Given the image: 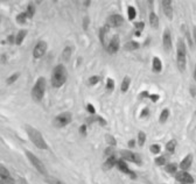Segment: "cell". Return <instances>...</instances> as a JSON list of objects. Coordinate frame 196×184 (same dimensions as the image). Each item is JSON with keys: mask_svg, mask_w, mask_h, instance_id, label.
<instances>
[{"mask_svg": "<svg viewBox=\"0 0 196 184\" xmlns=\"http://www.w3.org/2000/svg\"><path fill=\"white\" fill-rule=\"evenodd\" d=\"M68 79V70L66 65L63 64H57L54 66L51 71V77H50V83L54 89L62 88L64 84L67 83Z\"/></svg>", "mask_w": 196, "mask_h": 184, "instance_id": "1", "label": "cell"}, {"mask_svg": "<svg viewBox=\"0 0 196 184\" xmlns=\"http://www.w3.org/2000/svg\"><path fill=\"white\" fill-rule=\"evenodd\" d=\"M25 129H26V133L29 138V140L32 141V143L35 146L36 148L42 149V150L48 149V143L46 142L45 138L40 131H37L35 127H33L31 125H26Z\"/></svg>", "mask_w": 196, "mask_h": 184, "instance_id": "2", "label": "cell"}, {"mask_svg": "<svg viewBox=\"0 0 196 184\" xmlns=\"http://www.w3.org/2000/svg\"><path fill=\"white\" fill-rule=\"evenodd\" d=\"M176 65L181 72L186 70L187 65V46L183 39H179L176 46Z\"/></svg>", "mask_w": 196, "mask_h": 184, "instance_id": "3", "label": "cell"}, {"mask_svg": "<svg viewBox=\"0 0 196 184\" xmlns=\"http://www.w3.org/2000/svg\"><path fill=\"white\" fill-rule=\"evenodd\" d=\"M46 88H47V79L45 77H39L32 89V99L35 103H40L45 97Z\"/></svg>", "mask_w": 196, "mask_h": 184, "instance_id": "4", "label": "cell"}, {"mask_svg": "<svg viewBox=\"0 0 196 184\" xmlns=\"http://www.w3.org/2000/svg\"><path fill=\"white\" fill-rule=\"evenodd\" d=\"M26 156H27V158L29 160V162L32 163V166L35 168L36 171H37L39 174L43 175L45 177L46 176H48V172H47L45 163L42 162L40 158L36 156L35 154H33L32 152H29V150H26Z\"/></svg>", "mask_w": 196, "mask_h": 184, "instance_id": "5", "label": "cell"}, {"mask_svg": "<svg viewBox=\"0 0 196 184\" xmlns=\"http://www.w3.org/2000/svg\"><path fill=\"white\" fill-rule=\"evenodd\" d=\"M72 121V114L70 112H63L55 117L54 119V126L57 128H63L68 126Z\"/></svg>", "mask_w": 196, "mask_h": 184, "instance_id": "6", "label": "cell"}, {"mask_svg": "<svg viewBox=\"0 0 196 184\" xmlns=\"http://www.w3.org/2000/svg\"><path fill=\"white\" fill-rule=\"evenodd\" d=\"M120 155H121V158L125 160L126 162H132V163H135V164H141V163H143L141 156H140L139 154L130 150V149H123V150H120Z\"/></svg>", "mask_w": 196, "mask_h": 184, "instance_id": "7", "label": "cell"}, {"mask_svg": "<svg viewBox=\"0 0 196 184\" xmlns=\"http://www.w3.org/2000/svg\"><path fill=\"white\" fill-rule=\"evenodd\" d=\"M47 49H48V43L46 41H43V40L39 41L35 44L34 49H33V57H34V60H39V58L45 56Z\"/></svg>", "mask_w": 196, "mask_h": 184, "instance_id": "8", "label": "cell"}, {"mask_svg": "<svg viewBox=\"0 0 196 184\" xmlns=\"http://www.w3.org/2000/svg\"><path fill=\"white\" fill-rule=\"evenodd\" d=\"M119 49H120V37L118 34H115L109 41V43L106 44V50L109 54L113 55V54L118 53Z\"/></svg>", "mask_w": 196, "mask_h": 184, "instance_id": "9", "label": "cell"}, {"mask_svg": "<svg viewBox=\"0 0 196 184\" xmlns=\"http://www.w3.org/2000/svg\"><path fill=\"white\" fill-rule=\"evenodd\" d=\"M117 168H118V170L121 171L123 174L129 175L131 178H135V177H137V176H135V172L130 169V167L127 166V162H126L125 160H123V158H119V160H118V162H117Z\"/></svg>", "mask_w": 196, "mask_h": 184, "instance_id": "10", "label": "cell"}, {"mask_svg": "<svg viewBox=\"0 0 196 184\" xmlns=\"http://www.w3.org/2000/svg\"><path fill=\"white\" fill-rule=\"evenodd\" d=\"M161 8L166 15V18L172 20L173 19L174 9H173V1L172 0H162L161 1Z\"/></svg>", "mask_w": 196, "mask_h": 184, "instance_id": "11", "label": "cell"}, {"mask_svg": "<svg viewBox=\"0 0 196 184\" xmlns=\"http://www.w3.org/2000/svg\"><path fill=\"white\" fill-rule=\"evenodd\" d=\"M175 178L176 181H179L180 183L182 184H193L194 183V178H193V176L188 172V171H178L176 172V175H175Z\"/></svg>", "mask_w": 196, "mask_h": 184, "instance_id": "12", "label": "cell"}, {"mask_svg": "<svg viewBox=\"0 0 196 184\" xmlns=\"http://www.w3.org/2000/svg\"><path fill=\"white\" fill-rule=\"evenodd\" d=\"M0 176H1V182L2 184H17L15 180L11 176V172L5 166L0 167Z\"/></svg>", "mask_w": 196, "mask_h": 184, "instance_id": "13", "label": "cell"}, {"mask_svg": "<svg viewBox=\"0 0 196 184\" xmlns=\"http://www.w3.org/2000/svg\"><path fill=\"white\" fill-rule=\"evenodd\" d=\"M162 44H164V48L165 50L169 51L172 47H173V40H172V33L168 28H166L164 33H162Z\"/></svg>", "mask_w": 196, "mask_h": 184, "instance_id": "14", "label": "cell"}, {"mask_svg": "<svg viewBox=\"0 0 196 184\" xmlns=\"http://www.w3.org/2000/svg\"><path fill=\"white\" fill-rule=\"evenodd\" d=\"M107 25L110 27H116V28L123 26L124 25L123 15H120V14H112V15H110L109 19H107Z\"/></svg>", "mask_w": 196, "mask_h": 184, "instance_id": "15", "label": "cell"}, {"mask_svg": "<svg viewBox=\"0 0 196 184\" xmlns=\"http://www.w3.org/2000/svg\"><path fill=\"white\" fill-rule=\"evenodd\" d=\"M110 29H111V27L109 26L107 23H105V25L100 27L99 31H98V37H99V41H100V43H102L103 46L106 43V37H107V34H109Z\"/></svg>", "mask_w": 196, "mask_h": 184, "instance_id": "16", "label": "cell"}, {"mask_svg": "<svg viewBox=\"0 0 196 184\" xmlns=\"http://www.w3.org/2000/svg\"><path fill=\"white\" fill-rule=\"evenodd\" d=\"M193 164V155L192 154H188L186 157L183 158L182 161L180 162L179 167H180V169L183 171H188V169L192 167Z\"/></svg>", "mask_w": 196, "mask_h": 184, "instance_id": "17", "label": "cell"}, {"mask_svg": "<svg viewBox=\"0 0 196 184\" xmlns=\"http://www.w3.org/2000/svg\"><path fill=\"white\" fill-rule=\"evenodd\" d=\"M117 162H118V158L116 157V155H112L110 157H106L105 162L103 164V170H110L113 167H117Z\"/></svg>", "mask_w": 196, "mask_h": 184, "instance_id": "18", "label": "cell"}, {"mask_svg": "<svg viewBox=\"0 0 196 184\" xmlns=\"http://www.w3.org/2000/svg\"><path fill=\"white\" fill-rule=\"evenodd\" d=\"M152 70L155 74H159L162 71V61L158 56L153 57V61H152Z\"/></svg>", "mask_w": 196, "mask_h": 184, "instance_id": "19", "label": "cell"}, {"mask_svg": "<svg viewBox=\"0 0 196 184\" xmlns=\"http://www.w3.org/2000/svg\"><path fill=\"white\" fill-rule=\"evenodd\" d=\"M148 21H149V25H151L154 29H156L159 27V23H160V20H159V17L155 12H151L149 15H148Z\"/></svg>", "mask_w": 196, "mask_h": 184, "instance_id": "20", "label": "cell"}, {"mask_svg": "<svg viewBox=\"0 0 196 184\" xmlns=\"http://www.w3.org/2000/svg\"><path fill=\"white\" fill-rule=\"evenodd\" d=\"M140 48V43L137 41H129L124 44V50L126 51H134V50H138Z\"/></svg>", "mask_w": 196, "mask_h": 184, "instance_id": "21", "label": "cell"}, {"mask_svg": "<svg viewBox=\"0 0 196 184\" xmlns=\"http://www.w3.org/2000/svg\"><path fill=\"white\" fill-rule=\"evenodd\" d=\"M27 34H28V31L27 29H20V31L17 33V39H15V44L17 46H21L23 42V40L26 39Z\"/></svg>", "mask_w": 196, "mask_h": 184, "instance_id": "22", "label": "cell"}, {"mask_svg": "<svg viewBox=\"0 0 196 184\" xmlns=\"http://www.w3.org/2000/svg\"><path fill=\"white\" fill-rule=\"evenodd\" d=\"M71 55H72V48L70 46H67V47H64L62 51V60L64 62H69L70 61V58H71Z\"/></svg>", "mask_w": 196, "mask_h": 184, "instance_id": "23", "label": "cell"}, {"mask_svg": "<svg viewBox=\"0 0 196 184\" xmlns=\"http://www.w3.org/2000/svg\"><path fill=\"white\" fill-rule=\"evenodd\" d=\"M26 14L27 17H28V19H32L33 17H34V14H35L36 12V6L34 2H29V4L27 5V8H26Z\"/></svg>", "mask_w": 196, "mask_h": 184, "instance_id": "24", "label": "cell"}, {"mask_svg": "<svg viewBox=\"0 0 196 184\" xmlns=\"http://www.w3.org/2000/svg\"><path fill=\"white\" fill-rule=\"evenodd\" d=\"M176 146H178V141L175 140V139H172V140H169L166 143V150L170 154L174 153L175 149H176Z\"/></svg>", "mask_w": 196, "mask_h": 184, "instance_id": "25", "label": "cell"}, {"mask_svg": "<svg viewBox=\"0 0 196 184\" xmlns=\"http://www.w3.org/2000/svg\"><path fill=\"white\" fill-rule=\"evenodd\" d=\"M130 85H131V78H130L129 76H126V77L123 78V82H121V84H120V91L124 92V93L125 92H127Z\"/></svg>", "mask_w": 196, "mask_h": 184, "instance_id": "26", "label": "cell"}, {"mask_svg": "<svg viewBox=\"0 0 196 184\" xmlns=\"http://www.w3.org/2000/svg\"><path fill=\"white\" fill-rule=\"evenodd\" d=\"M169 110L168 109H164V110L161 111L160 115H159V123H165L167 121V119L169 118Z\"/></svg>", "mask_w": 196, "mask_h": 184, "instance_id": "27", "label": "cell"}, {"mask_svg": "<svg viewBox=\"0 0 196 184\" xmlns=\"http://www.w3.org/2000/svg\"><path fill=\"white\" fill-rule=\"evenodd\" d=\"M165 169L168 174L176 175V172H178V164H176V163H168V164H166Z\"/></svg>", "mask_w": 196, "mask_h": 184, "instance_id": "28", "label": "cell"}, {"mask_svg": "<svg viewBox=\"0 0 196 184\" xmlns=\"http://www.w3.org/2000/svg\"><path fill=\"white\" fill-rule=\"evenodd\" d=\"M45 181H46V183H48V184H66L63 181L58 180L56 177H53V176H49V175L46 176Z\"/></svg>", "mask_w": 196, "mask_h": 184, "instance_id": "29", "label": "cell"}, {"mask_svg": "<svg viewBox=\"0 0 196 184\" xmlns=\"http://www.w3.org/2000/svg\"><path fill=\"white\" fill-rule=\"evenodd\" d=\"M15 20H17V22H18V23H20V25L26 23L27 20H28V17H27L26 12H21V13H19L18 15L15 17Z\"/></svg>", "mask_w": 196, "mask_h": 184, "instance_id": "30", "label": "cell"}, {"mask_svg": "<svg viewBox=\"0 0 196 184\" xmlns=\"http://www.w3.org/2000/svg\"><path fill=\"white\" fill-rule=\"evenodd\" d=\"M105 141H106L107 146H111V147H116L117 146L116 138L111 135V134H105Z\"/></svg>", "mask_w": 196, "mask_h": 184, "instance_id": "31", "label": "cell"}, {"mask_svg": "<svg viewBox=\"0 0 196 184\" xmlns=\"http://www.w3.org/2000/svg\"><path fill=\"white\" fill-rule=\"evenodd\" d=\"M127 17H129L130 21L134 20L137 17V9L134 8L133 6H127Z\"/></svg>", "mask_w": 196, "mask_h": 184, "instance_id": "32", "label": "cell"}, {"mask_svg": "<svg viewBox=\"0 0 196 184\" xmlns=\"http://www.w3.org/2000/svg\"><path fill=\"white\" fill-rule=\"evenodd\" d=\"M19 77H20V72H14V74H12L8 78L6 79V84H7V85H11V84L15 83V82L18 80Z\"/></svg>", "mask_w": 196, "mask_h": 184, "instance_id": "33", "label": "cell"}, {"mask_svg": "<svg viewBox=\"0 0 196 184\" xmlns=\"http://www.w3.org/2000/svg\"><path fill=\"white\" fill-rule=\"evenodd\" d=\"M145 142H146V133L143 131H140L138 133V145L140 147H143L145 145Z\"/></svg>", "mask_w": 196, "mask_h": 184, "instance_id": "34", "label": "cell"}, {"mask_svg": "<svg viewBox=\"0 0 196 184\" xmlns=\"http://www.w3.org/2000/svg\"><path fill=\"white\" fill-rule=\"evenodd\" d=\"M166 162H167V157H166L165 155H160V156H156L155 160H154V163H155L156 166H165Z\"/></svg>", "mask_w": 196, "mask_h": 184, "instance_id": "35", "label": "cell"}, {"mask_svg": "<svg viewBox=\"0 0 196 184\" xmlns=\"http://www.w3.org/2000/svg\"><path fill=\"white\" fill-rule=\"evenodd\" d=\"M99 80H100V77L97 76V75H94V76L89 77V79H88V84H89L90 86H94V85L99 83Z\"/></svg>", "mask_w": 196, "mask_h": 184, "instance_id": "36", "label": "cell"}, {"mask_svg": "<svg viewBox=\"0 0 196 184\" xmlns=\"http://www.w3.org/2000/svg\"><path fill=\"white\" fill-rule=\"evenodd\" d=\"M149 150H151L152 154L158 155V154H160L161 152V146L158 145V143H153V145H151V147H149Z\"/></svg>", "mask_w": 196, "mask_h": 184, "instance_id": "37", "label": "cell"}, {"mask_svg": "<svg viewBox=\"0 0 196 184\" xmlns=\"http://www.w3.org/2000/svg\"><path fill=\"white\" fill-rule=\"evenodd\" d=\"M105 88H106L107 91H113V89H115V80H113L112 78H107L106 84H105Z\"/></svg>", "mask_w": 196, "mask_h": 184, "instance_id": "38", "label": "cell"}, {"mask_svg": "<svg viewBox=\"0 0 196 184\" xmlns=\"http://www.w3.org/2000/svg\"><path fill=\"white\" fill-rule=\"evenodd\" d=\"M104 155H105L106 157H110L112 155H115V147H111V146L106 147V149L104 150Z\"/></svg>", "mask_w": 196, "mask_h": 184, "instance_id": "39", "label": "cell"}, {"mask_svg": "<svg viewBox=\"0 0 196 184\" xmlns=\"http://www.w3.org/2000/svg\"><path fill=\"white\" fill-rule=\"evenodd\" d=\"M134 29L138 31H143L145 29V22L144 21H138L134 23Z\"/></svg>", "mask_w": 196, "mask_h": 184, "instance_id": "40", "label": "cell"}, {"mask_svg": "<svg viewBox=\"0 0 196 184\" xmlns=\"http://www.w3.org/2000/svg\"><path fill=\"white\" fill-rule=\"evenodd\" d=\"M89 25H90V18L86 15V17H84V19H83V31H88L89 29Z\"/></svg>", "mask_w": 196, "mask_h": 184, "instance_id": "41", "label": "cell"}, {"mask_svg": "<svg viewBox=\"0 0 196 184\" xmlns=\"http://www.w3.org/2000/svg\"><path fill=\"white\" fill-rule=\"evenodd\" d=\"M15 39H17V34H11V35L7 36L6 42L8 44H15Z\"/></svg>", "mask_w": 196, "mask_h": 184, "instance_id": "42", "label": "cell"}, {"mask_svg": "<svg viewBox=\"0 0 196 184\" xmlns=\"http://www.w3.org/2000/svg\"><path fill=\"white\" fill-rule=\"evenodd\" d=\"M80 134L83 136H85L86 134H88V126H86L85 123H83V125H81L80 126Z\"/></svg>", "mask_w": 196, "mask_h": 184, "instance_id": "43", "label": "cell"}, {"mask_svg": "<svg viewBox=\"0 0 196 184\" xmlns=\"http://www.w3.org/2000/svg\"><path fill=\"white\" fill-rule=\"evenodd\" d=\"M86 111L89 112L91 115H95L96 114V109H95V106L92 105V104H86Z\"/></svg>", "mask_w": 196, "mask_h": 184, "instance_id": "44", "label": "cell"}, {"mask_svg": "<svg viewBox=\"0 0 196 184\" xmlns=\"http://www.w3.org/2000/svg\"><path fill=\"white\" fill-rule=\"evenodd\" d=\"M148 99H151L153 103H156V101L160 99V96H159V94H156V93H149Z\"/></svg>", "mask_w": 196, "mask_h": 184, "instance_id": "45", "label": "cell"}, {"mask_svg": "<svg viewBox=\"0 0 196 184\" xmlns=\"http://www.w3.org/2000/svg\"><path fill=\"white\" fill-rule=\"evenodd\" d=\"M149 115V109L148 107H145L141 110V113H140V118H146Z\"/></svg>", "mask_w": 196, "mask_h": 184, "instance_id": "46", "label": "cell"}, {"mask_svg": "<svg viewBox=\"0 0 196 184\" xmlns=\"http://www.w3.org/2000/svg\"><path fill=\"white\" fill-rule=\"evenodd\" d=\"M97 123L99 125V126H106V120L103 118V117H100V115H98L97 117Z\"/></svg>", "mask_w": 196, "mask_h": 184, "instance_id": "47", "label": "cell"}, {"mask_svg": "<svg viewBox=\"0 0 196 184\" xmlns=\"http://www.w3.org/2000/svg\"><path fill=\"white\" fill-rule=\"evenodd\" d=\"M140 98H141V99H145V98H148V97H149V92L148 91H143L141 92V93H140Z\"/></svg>", "mask_w": 196, "mask_h": 184, "instance_id": "48", "label": "cell"}, {"mask_svg": "<svg viewBox=\"0 0 196 184\" xmlns=\"http://www.w3.org/2000/svg\"><path fill=\"white\" fill-rule=\"evenodd\" d=\"M189 91H190V94H192V97H196V86L192 85V86L189 88Z\"/></svg>", "mask_w": 196, "mask_h": 184, "instance_id": "49", "label": "cell"}, {"mask_svg": "<svg viewBox=\"0 0 196 184\" xmlns=\"http://www.w3.org/2000/svg\"><path fill=\"white\" fill-rule=\"evenodd\" d=\"M134 146H135V140H129V142H127V147L133 148Z\"/></svg>", "mask_w": 196, "mask_h": 184, "instance_id": "50", "label": "cell"}, {"mask_svg": "<svg viewBox=\"0 0 196 184\" xmlns=\"http://www.w3.org/2000/svg\"><path fill=\"white\" fill-rule=\"evenodd\" d=\"M193 40H194V42L196 44V25L193 27Z\"/></svg>", "mask_w": 196, "mask_h": 184, "instance_id": "51", "label": "cell"}, {"mask_svg": "<svg viewBox=\"0 0 196 184\" xmlns=\"http://www.w3.org/2000/svg\"><path fill=\"white\" fill-rule=\"evenodd\" d=\"M90 4H91V1L90 0H86V1H83V5H84L85 7H89Z\"/></svg>", "mask_w": 196, "mask_h": 184, "instance_id": "52", "label": "cell"}, {"mask_svg": "<svg viewBox=\"0 0 196 184\" xmlns=\"http://www.w3.org/2000/svg\"><path fill=\"white\" fill-rule=\"evenodd\" d=\"M134 36H137V37H139V36H141V31H134Z\"/></svg>", "mask_w": 196, "mask_h": 184, "instance_id": "53", "label": "cell"}, {"mask_svg": "<svg viewBox=\"0 0 196 184\" xmlns=\"http://www.w3.org/2000/svg\"><path fill=\"white\" fill-rule=\"evenodd\" d=\"M193 77H194V80H195V83H196V66H195V69H194V72H193Z\"/></svg>", "mask_w": 196, "mask_h": 184, "instance_id": "54", "label": "cell"}, {"mask_svg": "<svg viewBox=\"0 0 196 184\" xmlns=\"http://www.w3.org/2000/svg\"><path fill=\"white\" fill-rule=\"evenodd\" d=\"M1 184H2V183H1Z\"/></svg>", "mask_w": 196, "mask_h": 184, "instance_id": "55", "label": "cell"}, {"mask_svg": "<svg viewBox=\"0 0 196 184\" xmlns=\"http://www.w3.org/2000/svg\"><path fill=\"white\" fill-rule=\"evenodd\" d=\"M181 184H182V183H181Z\"/></svg>", "mask_w": 196, "mask_h": 184, "instance_id": "56", "label": "cell"}]
</instances>
